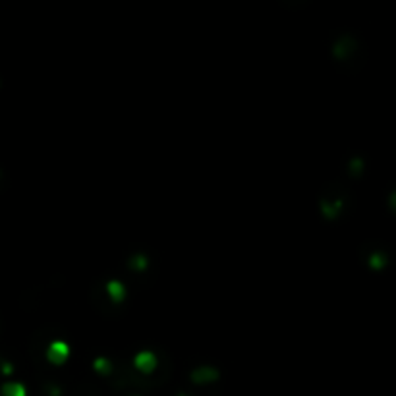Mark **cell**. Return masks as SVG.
<instances>
[{
	"mask_svg": "<svg viewBox=\"0 0 396 396\" xmlns=\"http://www.w3.org/2000/svg\"><path fill=\"white\" fill-rule=\"evenodd\" d=\"M43 356L46 365H51L54 369H62L74 358V346L66 338H53V340H49L46 346H44Z\"/></svg>",
	"mask_w": 396,
	"mask_h": 396,
	"instance_id": "cell-1",
	"label": "cell"
},
{
	"mask_svg": "<svg viewBox=\"0 0 396 396\" xmlns=\"http://www.w3.org/2000/svg\"><path fill=\"white\" fill-rule=\"evenodd\" d=\"M132 369L139 377H153L160 369V356L151 348H141L132 356Z\"/></svg>",
	"mask_w": 396,
	"mask_h": 396,
	"instance_id": "cell-2",
	"label": "cell"
},
{
	"mask_svg": "<svg viewBox=\"0 0 396 396\" xmlns=\"http://www.w3.org/2000/svg\"><path fill=\"white\" fill-rule=\"evenodd\" d=\"M105 298L112 306H122L130 298V286L124 278H108L105 282Z\"/></svg>",
	"mask_w": 396,
	"mask_h": 396,
	"instance_id": "cell-3",
	"label": "cell"
},
{
	"mask_svg": "<svg viewBox=\"0 0 396 396\" xmlns=\"http://www.w3.org/2000/svg\"><path fill=\"white\" fill-rule=\"evenodd\" d=\"M29 387L21 379H8L0 385V396H29Z\"/></svg>",
	"mask_w": 396,
	"mask_h": 396,
	"instance_id": "cell-4",
	"label": "cell"
},
{
	"mask_svg": "<svg viewBox=\"0 0 396 396\" xmlns=\"http://www.w3.org/2000/svg\"><path fill=\"white\" fill-rule=\"evenodd\" d=\"M388 263H390V259H388L387 251H383V249H373L369 255H367V269L373 271V273H381L383 269H387Z\"/></svg>",
	"mask_w": 396,
	"mask_h": 396,
	"instance_id": "cell-5",
	"label": "cell"
},
{
	"mask_svg": "<svg viewBox=\"0 0 396 396\" xmlns=\"http://www.w3.org/2000/svg\"><path fill=\"white\" fill-rule=\"evenodd\" d=\"M387 205H388V209H390V211H392V213L396 215V190H392V192L388 194Z\"/></svg>",
	"mask_w": 396,
	"mask_h": 396,
	"instance_id": "cell-6",
	"label": "cell"
},
{
	"mask_svg": "<svg viewBox=\"0 0 396 396\" xmlns=\"http://www.w3.org/2000/svg\"><path fill=\"white\" fill-rule=\"evenodd\" d=\"M132 396H145V394H141V392H137V394H132Z\"/></svg>",
	"mask_w": 396,
	"mask_h": 396,
	"instance_id": "cell-7",
	"label": "cell"
},
{
	"mask_svg": "<svg viewBox=\"0 0 396 396\" xmlns=\"http://www.w3.org/2000/svg\"><path fill=\"white\" fill-rule=\"evenodd\" d=\"M0 178H2V168H0Z\"/></svg>",
	"mask_w": 396,
	"mask_h": 396,
	"instance_id": "cell-8",
	"label": "cell"
},
{
	"mask_svg": "<svg viewBox=\"0 0 396 396\" xmlns=\"http://www.w3.org/2000/svg\"><path fill=\"white\" fill-rule=\"evenodd\" d=\"M0 87H2V81H0Z\"/></svg>",
	"mask_w": 396,
	"mask_h": 396,
	"instance_id": "cell-9",
	"label": "cell"
}]
</instances>
